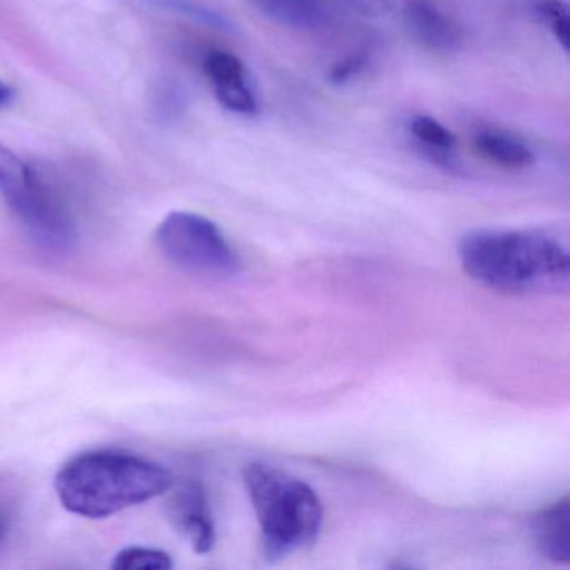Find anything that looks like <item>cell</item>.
<instances>
[{
	"instance_id": "1",
	"label": "cell",
	"mask_w": 570,
	"mask_h": 570,
	"mask_svg": "<svg viewBox=\"0 0 570 570\" xmlns=\"http://www.w3.org/2000/svg\"><path fill=\"white\" fill-rule=\"evenodd\" d=\"M459 258L473 279L499 292L543 295L569 289V253L542 233H466L459 243Z\"/></svg>"
},
{
	"instance_id": "2",
	"label": "cell",
	"mask_w": 570,
	"mask_h": 570,
	"mask_svg": "<svg viewBox=\"0 0 570 570\" xmlns=\"http://www.w3.org/2000/svg\"><path fill=\"white\" fill-rule=\"evenodd\" d=\"M171 472L131 453L91 452L71 460L56 476L62 507L76 515L105 519L169 492Z\"/></svg>"
},
{
	"instance_id": "3",
	"label": "cell",
	"mask_w": 570,
	"mask_h": 570,
	"mask_svg": "<svg viewBox=\"0 0 570 570\" xmlns=\"http://www.w3.org/2000/svg\"><path fill=\"white\" fill-rule=\"evenodd\" d=\"M243 479L262 529L266 559H283L318 539L323 507L308 483L262 462L248 463Z\"/></svg>"
},
{
	"instance_id": "4",
	"label": "cell",
	"mask_w": 570,
	"mask_h": 570,
	"mask_svg": "<svg viewBox=\"0 0 570 570\" xmlns=\"http://www.w3.org/2000/svg\"><path fill=\"white\" fill-rule=\"evenodd\" d=\"M0 196L36 245L52 253L75 248L76 226L65 199L39 168L2 145Z\"/></svg>"
},
{
	"instance_id": "5",
	"label": "cell",
	"mask_w": 570,
	"mask_h": 570,
	"mask_svg": "<svg viewBox=\"0 0 570 570\" xmlns=\"http://www.w3.org/2000/svg\"><path fill=\"white\" fill-rule=\"evenodd\" d=\"M156 239L165 258L191 275L233 278L243 272L242 258L218 226L205 216L171 213L159 225Z\"/></svg>"
},
{
	"instance_id": "6",
	"label": "cell",
	"mask_w": 570,
	"mask_h": 570,
	"mask_svg": "<svg viewBox=\"0 0 570 570\" xmlns=\"http://www.w3.org/2000/svg\"><path fill=\"white\" fill-rule=\"evenodd\" d=\"M273 22L299 31H316L342 19H375L392 11L390 0H252Z\"/></svg>"
},
{
	"instance_id": "7",
	"label": "cell",
	"mask_w": 570,
	"mask_h": 570,
	"mask_svg": "<svg viewBox=\"0 0 570 570\" xmlns=\"http://www.w3.org/2000/svg\"><path fill=\"white\" fill-rule=\"evenodd\" d=\"M203 68L223 108L248 118L258 115V98L249 85L248 71L238 56L226 51L208 52Z\"/></svg>"
},
{
	"instance_id": "8",
	"label": "cell",
	"mask_w": 570,
	"mask_h": 570,
	"mask_svg": "<svg viewBox=\"0 0 570 570\" xmlns=\"http://www.w3.org/2000/svg\"><path fill=\"white\" fill-rule=\"evenodd\" d=\"M169 519L198 553L212 552L216 543L215 523L205 489L195 480L176 487L168 500Z\"/></svg>"
},
{
	"instance_id": "9",
	"label": "cell",
	"mask_w": 570,
	"mask_h": 570,
	"mask_svg": "<svg viewBox=\"0 0 570 570\" xmlns=\"http://www.w3.org/2000/svg\"><path fill=\"white\" fill-rule=\"evenodd\" d=\"M403 22L410 36L433 52L452 55L462 48V31L430 0H403Z\"/></svg>"
},
{
	"instance_id": "10",
	"label": "cell",
	"mask_w": 570,
	"mask_h": 570,
	"mask_svg": "<svg viewBox=\"0 0 570 570\" xmlns=\"http://www.w3.org/2000/svg\"><path fill=\"white\" fill-rule=\"evenodd\" d=\"M537 547L546 559L556 563L570 562V500L559 502L537 513L533 520Z\"/></svg>"
},
{
	"instance_id": "11",
	"label": "cell",
	"mask_w": 570,
	"mask_h": 570,
	"mask_svg": "<svg viewBox=\"0 0 570 570\" xmlns=\"http://www.w3.org/2000/svg\"><path fill=\"white\" fill-rule=\"evenodd\" d=\"M473 148L499 168L520 171L535 165V153L523 139L502 129H480L473 136Z\"/></svg>"
},
{
	"instance_id": "12",
	"label": "cell",
	"mask_w": 570,
	"mask_h": 570,
	"mask_svg": "<svg viewBox=\"0 0 570 570\" xmlns=\"http://www.w3.org/2000/svg\"><path fill=\"white\" fill-rule=\"evenodd\" d=\"M409 131L423 158L446 171H455L459 166L456 163L459 141L446 126L436 121L432 116L416 115L410 119Z\"/></svg>"
},
{
	"instance_id": "13",
	"label": "cell",
	"mask_w": 570,
	"mask_h": 570,
	"mask_svg": "<svg viewBox=\"0 0 570 570\" xmlns=\"http://www.w3.org/2000/svg\"><path fill=\"white\" fill-rule=\"evenodd\" d=\"M535 14L557 45L569 51L570 12L566 0H537Z\"/></svg>"
},
{
	"instance_id": "14",
	"label": "cell",
	"mask_w": 570,
	"mask_h": 570,
	"mask_svg": "<svg viewBox=\"0 0 570 570\" xmlns=\"http://www.w3.org/2000/svg\"><path fill=\"white\" fill-rule=\"evenodd\" d=\"M116 570H168L173 569V560L163 550L129 547L121 550L112 562Z\"/></svg>"
},
{
	"instance_id": "15",
	"label": "cell",
	"mask_w": 570,
	"mask_h": 570,
	"mask_svg": "<svg viewBox=\"0 0 570 570\" xmlns=\"http://www.w3.org/2000/svg\"><path fill=\"white\" fill-rule=\"evenodd\" d=\"M153 4L163 6V8L171 9L175 12L188 16V18L196 19L203 24L212 26V28L219 29V31H229L232 22L223 18L218 12L212 9L203 8V6L191 2V0H151Z\"/></svg>"
},
{
	"instance_id": "16",
	"label": "cell",
	"mask_w": 570,
	"mask_h": 570,
	"mask_svg": "<svg viewBox=\"0 0 570 570\" xmlns=\"http://www.w3.org/2000/svg\"><path fill=\"white\" fill-rule=\"evenodd\" d=\"M368 66V55L358 52V55L348 56L332 66L328 72V81L335 86H343L352 79L358 78Z\"/></svg>"
},
{
	"instance_id": "17",
	"label": "cell",
	"mask_w": 570,
	"mask_h": 570,
	"mask_svg": "<svg viewBox=\"0 0 570 570\" xmlns=\"http://www.w3.org/2000/svg\"><path fill=\"white\" fill-rule=\"evenodd\" d=\"M9 527H11V517H9L6 507L0 505V546H2V542H4L6 540V537H8Z\"/></svg>"
},
{
	"instance_id": "18",
	"label": "cell",
	"mask_w": 570,
	"mask_h": 570,
	"mask_svg": "<svg viewBox=\"0 0 570 570\" xmlns=\"http://www.w3.org/2000/svg\"><path fill=\"white\" fill-rule=\"evenodd\" d=\"M12 98H14V92H12V89L9 88L8 85H4V82L0 81V108L8 106L9 102L12 101Z\"/></svg>"
}]
</instances>
